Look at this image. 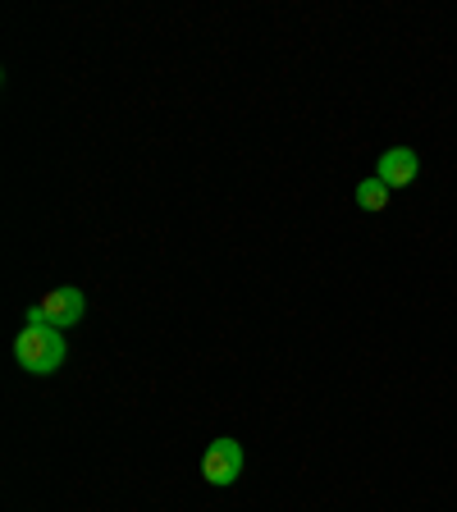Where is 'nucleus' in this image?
<instances>
[{
	"mask_svg": "<svg viewBox=\"0 0 457 512\" xmlns=\"http://www.w3.org/2000/svg\"><path fill=\"white\" fill-rule=\"evenodd\" d=\"M243 467H247V453H243V444L229 435L211 439V448L202 453V480L215 485V490H229V485L243 476Z\"/></svg>",
	"mask_w": 457,
	"mask_h": 512,
	"instance_id": "nucleus-3",
	"label": "nucleus"
},
{
	"mask_svg": "<svg viewBox=\"0 0 457 512\" xmlns=\"http://www.w3.org/2000/svg\"><path fill=\"white\" fill-rule=\"evenodd\" d=\"M64 357H69V339H64V330L23 325V330L14 334V362H19L28 375H37V380H46V375L60 371Z\"/></svg>",
	"mask_w": 457,
	"mask_h": 512,
	"instance_id": "nucleus-1",
	"label": "nucleus"
},
{
	"mask_svg": "<svg viewBox=\"0 0 457 512\" xmlns=\"http://www.w3.org/2000/svg\"><path fill=\"white\" fill-rule=\"evenodd\" d=\"M87 316V298L78 284H60L51 288V293H42V298L28 307V316H23V325H46V330H74L78 320Z\"/></svg>",
	"mask_w": 457,
	"mask_h": 512,
	"instance_id": "nucleus-2",
	"label": "nucleus"
},
{
	"mask_svg": "<svg viewBox=\"0 0 457 512\" xmlns=\"http://www.w3.org/2000/svg\"><path fill=\"white\" fill-rule=\"evenodd\" d=\"M389 197H394V192L384 188V183L375 179V174H371V179L357 183V206H362V211H371V215H380L384 206H389Z\"/></svg>",
	"mask_w": 457,
	"mask_h": 512,
	"instance_id": "nucleus-5",
	"label": "nucleus"
},
{
	"mask_svg": "<svg viewBox=\"0 0 457 512\" xmlns=\"http://www.w3.org/2000/svg\"><path fill=\"white\" fill-rule=\"evenodd\" d=\"M416 174H421V156H416L412 147H389V151H380V160H375V179H380L389 192L412 188Z\"/></svg>",
	"mask_w": 457,
	"mask_h": 512,
	"instance_id": "nucleus-4",
	"label": "nucleus"
}]
</instances>
